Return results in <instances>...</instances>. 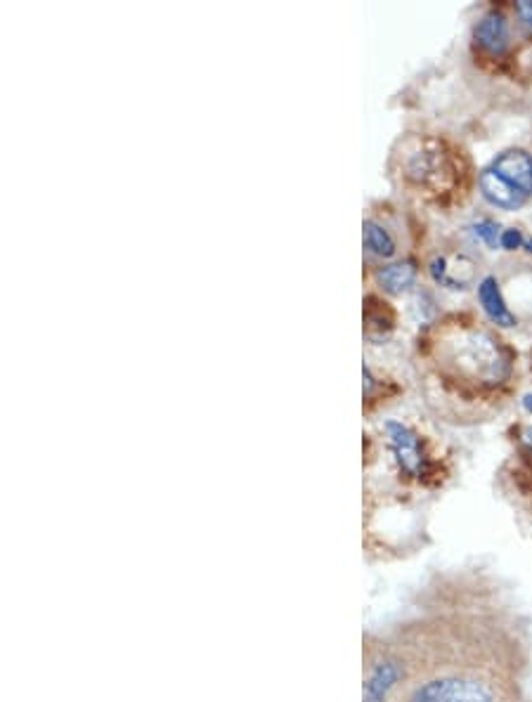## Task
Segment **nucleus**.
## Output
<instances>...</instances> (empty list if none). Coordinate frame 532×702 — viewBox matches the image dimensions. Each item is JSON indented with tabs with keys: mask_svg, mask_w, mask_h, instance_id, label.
Instances as JSON below:
<instances>
[{
	"mask_svg": "<svg viewBox=\"0 0 532 702\" xmlns=\"http://www.w3.org/2000/svg\"><path fill=\"white\" fill-rule=\"evenodd\" d=\"M440 357L454 376L480 386H499L509 379L511 362L495 336L480 329L452 331L440 343Z\"/></svg>",
	"mask_w": 532,
	"mask_h": 702,
	"instance_id": "nucleus-1",
	"label": "nucleus"
},
{
	"mask_svg": "<svg viewBox=\"0 0 532 702\" xmlns=\"http://www.w3.org/2000/svg\"><path fill=\"white\" fill-rule=\"evenodd\" d=\"M405 178L424 190H447L452 180V164L443 147L433 140H417L405 149Z\"/></svg>",
	"mask_w": 532,
	"mask_h": 702,
	"instance_id": "nucleus-2",
	"label": "nucleus"
},
{
	"mask_svg": "<svg viewBox=\"0 0 532 702\" xmlns=\"http://www.w3.org/2000/svg\"><path fill=\"white\" fill-rule=\"evenodd\" d=\"M386 433L391 438L393 452L398 457L402 471L410 473V476H421V471H424V452H421L419 435L405 424H398V421H388Z\"/></svg>",
	"mask_w": 532,
	"mask_h": 702,
	"instance_id": "nucleus-3",
	"label": "nucleus"
},
{
	"mask_svg": "<svg viewBox=\"0 0 532 702\" xmlns=\"http://www.w3.org/2000/svg\"><path fill=\"white\" fill-rule=\"evenodd\" d=\"M492 171L514 185L518 192L530 197L532 194V156L523 149H509V152L499 154L492 164Z\"/></svg>",
	"mask_w": 532,
	"mask_h": 702,
	"instance_id": "nucleus-4",
	"label": "nucleus"
},
{
	"mask_svg": "<svg viewBox=\"0 0 532 702\" xmlns=\"http://www.w3.org/2000/svg\"><path fill=\"white\" fill-rule=\"evenodd\" d=\"M431 277L447 289H466L476 277V265L466 256H440L431 263Z\"/></svg>",
	"mask_w": 532,
	"mask_h": 702,
	"instance_id": "nucleus-5",
	"label": "nucleus"
},
{
	"mask_svg": "<svg viewBox=\"0 0 532 702\" xmlns=\"http://www.w3.org/2000/svg\"><path fill=\"white\" fill-rule=\"evenodd\" d=\"M480 192H483V197L488 199L492 206L506 208V211H516V208H521L525 199H528L525 194L518 192L514 185H509L502 175L492 171V168L480 175Z\"/></svg>",
	"mask_w": 532,
	"mask_h": 702,
	"instance_id": "nucleus-6",
	"label": "nucleus"
},
{
	"mask_svg": "<svg viewBox=\"0 0 532 702\" xmlns=\"http://www.w3.org/2000/svg\"><path fill=\"white\" fill-rule=\"evenodd\" d=\"M476 41L490 55H504L509 48V24L502 12H488L476 26Z\"/></svg>",
	"mask_w": 532,
	"mask_h": 702,
	"instance_id": "nucleus-7",
	"label": "nucleus"
},
{
	"mask_svg": "<svg viewBox=\"0 0 532 702\" xmlns=\"http://www.w3.org/2000/svg\"><path fill=\"white\" fill-rule=\"evenodd\" d=\"M478 301L483 305L485 315H488L497 327H504V329L516 327L514 312H511L509 305L504 303L502 291H499V284L495 277H485L483 282L478 284Z\"/></svg>",
	"mask_w": 532,
	"mask_h": 702,
	"instance_id": "nucleus-8",
	"label": "nucleus"
},
{
	"mask_svg": "<svg viewBox=\"0 0 532 702\" xmlns=\"http://www.w3.org/2000/svg\"><path fill=\"white\" fill-rule=\"evenodd\" d=\"M376 279H379V284L384 286V291H388V294H402V291L410 289L414 279H417V268H414L412 260H402V263H393L381 268L376 272Z\"/></svg>",
	"mask_w": 532,
	"mask_h": 702,
	"instance_id": "nucleus-9",
	"label": "nucleus"
},
{
	"mask_svg": "<svg viewBox=\"0 0 532 702\" xmlns=\"http://www.w3.org/2000/svg\"><path fill=\"white\" fill-rule=\"evenodd\" d=\"M365 324H367L369 338L386 336L388 331L393 329V315H391V310L386 308V303L376 301V298L369 296L367 305H365Z\"/></svg>",
	"mask_w": 532,
	"mask_h": 702,
	"instance_id": "nucleus-10",
	"label": "nucleus"
},
{
	"mask_svg": "<svg viewBox=\"0 0 532 702\" xmlns=\"http://www.w3.org/2000/svg\"><path fill=\"white\" fill-rule=\"evenodd\" d=\"M365 246L381 258H391L395 253V242L391 239V234L379 223H374V220H365Z\"/></svg>",
	"mask_w": 532,
	"mask_h": 702,
	"instance_id": "nucleus-11",
	"label": "nucleus"
},
{
	"mask_svg": "<svg viewBox=\"0 0 532 702\" xmlns=\"http://www.w3.org/2000/svg\"><path fill=\"white\" fill-rule=\"evenodd\" d=\"M473 232H476V237L478 239H483L485 244L492 246V249H497V242H499V227L492 223V220H483V223H478L476 227H473Z\"/></svg>",
	"mask_w": 532,
	"mask_h": 702,
	"instance_id": "nucleus-12",
	"label": "nucleus"
},
{
	"mask_svg": "<svg viewBox=\"0 0 532 702\" xmlns=\"http://www.w3.org/2000/svg\"><path fill=\"white\" fill-rule=\"evenodd\" d=\"M525 244L521 230H516V227H509V230L502 232V237H499V246H502L504 251H516L521 249Z\"/></svg>",
	"mask_w": 532,
	"mask_h": 702,
	"instance_id": "nucleus-13",
	"label": "nucleus"
},
{
	"mask_svg": "<svg viewBox=\"0 0 532 702\" xmlns=\"http://www.w3.org/2000/svg\"><path fill=\"white\" fill-rule=\"evenodd\" d=\"M516 12L518 17H521V22L532 29V3L530 0H521V3H516Z\"/></svg>",
	"mask_w": 532,
	"mask_h": 702,
	"instance_id": "nucleus-14",
	"label": "nucleus"
},
{
	"mask_svg": "<svg viewBox=\"0 0 532 702\" xmlns=\"http://www.w3.org/2000/svg\"><path fill=\"white\" fill-rule=\"evenodd\" d=\"M525 442H528V445L532 447V426L528 428V431H525Z\"/></svg>",
	"mask_w": 532,
	"mask_h": 702,
	"instance_id": "nucleus-15",
	"label": "nucleus"
}]
</instances>
